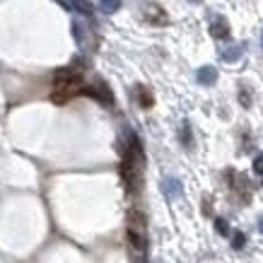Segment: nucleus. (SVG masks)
<instances>
[{
    "label": "nucleus",
    "instance_id": "obj_1",
    "mask_svg": "<svg viewBox=\"0 0 263 263\" xmlns=\"http://www.w3.org/2000/svg\"><path fill=\"white\" fill-rule=\"evenodd\" d=\"M162 191H164V196H167L169 200H176L179 196H183V186L179 179H174V176H167L164 181H162Z\"/></svg>",
    "mask_w": 263,
    "mask_h": 263
},
{
    "label": "nucleus",
    "instance_id": "obj_2",
    "mask_svg": "<svg viewBox=\"0 0 263 263\" xmlns=\"http://www.w3.org/2000/svg\"><path fill=\"white\" fill-rule=\"evenodd\" d=\"M210 34H213L215 39H230V24H227V20H224V17H213Z\"/></svg>",
    "mask_w": 263,
    "mask_h": 263
},
{
    "label": "nucleus",
    "instance_id": "obj_3",
    "mask_svg": "<svg viewBox=\"0 0 263 263\" xmlns=\"http://www.w3.org/2000/svg\"><path fill=\"white\" fill-rule=\"evenodd\" d=\"M196 78H198V82L200 85H215V80H217V70L213 68V65H203L198 72H196Z\"/></svg>",
    "mask_w": 263,
    "mask_h": 263
},
{
    "label": "nucleus",
    "instance_id": "obj_4",
    "mask_svg": "<svg viewBox=\"0 0 263 263\" xmlns=\"http://www.w3.org/2000/svg\"><path fill=\"white\" fill-rule=\"evenodd\" d=\"M241 53H244V44H241V46H227V48H222V51H220L222 61H227V63H237Z\"/></svg>",
    "mask_w": 263,
    "mask_h": 263
},
{
    "label": "nucleus",
    "instance_id": "obj_5",
    "mask_svg": "<svg viewBox=\"0 0 263 263\" xmlns=\"http://www.w3.org/2000/svg\"><path fill=\"white\" fill-rule=\"evenodd\" d=\"M179 136H181V143L186 145L189 150H193V133H191V123H189V121H183V123H181Z\"/></svg>",
    "mask_w": 263,
    "mask_h": 263
},
{
    "label": "nucleus",
    "instance_id": "obj_6",
    "mask_svg": "<svg viewBox=\"0 0 263 263\" xmlns=\"http://www.w3.org/2000/svg\"><path fill=\"white\" fill-rule=\"evenodd\" d=\"M121 8V0H99V10L104 15H114Z\"/></svg>",
    "mask_w": 263,
    "mask_h": 263
},
{
    "label": "nucleus",
    "instance_id": "obj_7",
    "mask_svg": "<svg viewBox=\"0 0 263 263\" xmlns=\"http://www.w3.org/2000/svg\"><path fill=\"white\" fill-rule=\"evenodd\" d=\"M72 8L80 10L82 15H92V5H89V0H72Z\"/></svg>",
    "mask_w": 263,
    "mask_h": 263
},
{
    "label": "nucleus",
    "instance_id": "obj_8",
    "mask_svg": "<svg viewBox=\"0 0 263 263\" xmlns=\"http://www.w3.org/2000/svg\"><path fill=\"white\" fill-rule=\"evenodd\" d=\"M215 232H217V234H222V237H227V234H230V224H227V220L217 217V220H215Z\"/></svg>",
    "mask_w": 263,
    "mask_h": 263
},
{
    "label": "nucleus",
    "instance_id": "obj_9",
    "mask_svg": "<svg viewBox=\"0 0 263 263\" xmlns=\"http://www.w3.org/2000/svg\"><path fill=\"white\" fill-rule=\"evenodd\" d=\"M138 95H140V106H152V95L147 92V89H143V87H138Z\"/></svg>",
    "mask_w": 263,
    "mask_h": 263
},
{
    "label": "nucleus",
    "instance_id": "obj_10",
    "mask_svg": "<svg viewBox=\"0 0 263 263\" xmlns=\"http://www.w3.org/2000/svg\"><path fill=\"white\" fill-rule=\"evenodd\" d=\"M244 244H247V237H244L241 232H237V234L232 237V249H237V251H239V249H244Z\"/></svg>",
    "mask_w": 263,
    "mask_h": 263
},
{
    "label": "nucleus",
    "instance_id": "obj_11",
    "mask_svg": "<svg viewBox=\"0 0 263 263\" xmlns=\"http://www.w3.org/2000/svg\"><path fill=\"white\" fill-rule=\"evenodd\" d=\"M239 102L244 106H251V92H249V87H239Z\"/></svg>",
    "mask_w": 263,
    "mask_h": 263
},
{
    "label": "nucleus",
    "instance_id": "obj_12",
    "mask_svg": "<svg viewBox=\"0 0 263 263\" xmlns=\"http://www.w3.org/2000/svg\"><path fill=\"white\" fill-rule=\"evenodd\" d=\"M254 172L258 176H263V155H256L254 157Z\"/></svg>",
    "mask_w": 263,
    "mask_h": 263
},
{
    "label": "nucleus",
    "instance_id": "obj_13",
    "mask_svg": "<svg viewBox=\"0 0 263 263\" xmlns=\"http://www.w3.org/2000/svg\"><path fill=\"white\" fill-rule=\"evenodd\" d=\"M72 34H75V39L80 41V44H82V41H85V32H82L80 22H75V24H72Z\"/></svg>",
    "mask_w": 263,
    "mask_h": 263
},
{
    "label": "nucleus",
    "instance_id": "obj_14",
    "mask_svg": "<svg viewBox=\"0 0 263 263\" xmlns=\"http://www.w3.org/2000/svg\"><path fill=\"white\" fill-rule=\"evenodd\" d=\"M258 230L263 232V217H261V220H258Z\"/></svg>",
    "mask_w": 263,
    "mask_h": 263
},
{
    "label": "nucleus",
    "instance_id": "obj_15",
    "mask_svg": "<svg viewBox=\"0 0 263 263\" xmlns=\"http://www.w3.org/2000/svg\"><path fill=\"white\" fill-rule=\"evenodd\" d=\"M261 44H263V32H261Z\"/></svg>",
    "mask_w": 263,
    "mask_h": 263
},
{
    "label": "nucleus",
    "instance_id": "obj_16",
    "mask_svg": "<svg viewBox=\"0 0 263 263\" xmlns=\"http://www.w3.org/2000/svg\"><path fill=\"white\" fill-rule=\"evenodd\" d=\"M193 3H198V0H193Z\"/></svg>",
    "mask_w": 263,
    "mask_h": 263
}]
</instances>
